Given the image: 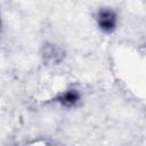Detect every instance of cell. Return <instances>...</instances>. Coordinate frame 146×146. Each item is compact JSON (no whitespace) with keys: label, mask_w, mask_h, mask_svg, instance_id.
Wrapping results in <instances>:
<instances>
[{"label":"cell","mask_w":146,"mask_h":146,"mask_svg":"<svg viewBox=\"0 0 146 146\" xmlns=\"http://www.w3.org/2000/svg\"><path fill=\"white\" fill-rule=\"evenodd\" d=\"M79 98H80L79 92H78L76 90H73V89H72V90H67L66 92L60 94V95L56 98V100H57L59 104H62L63 106L71 107V106H74V105L78 103Z\"/></svg>","instance_id":"2"},{"label":"cell","mask_w":146,"mask_h":146,"mask_svg":"<svg viewBox=\"0 0 146 146\" xmlns=\"http://www.w3.org/2000/svg\"><path fill=\"white\" fill-rule=\"evenodd\" d=\"M97 22L104 32L111 33L116 27V15L111 9H102L97 15Z\"/></svg>","instance_id":"1"}]
</instances>
